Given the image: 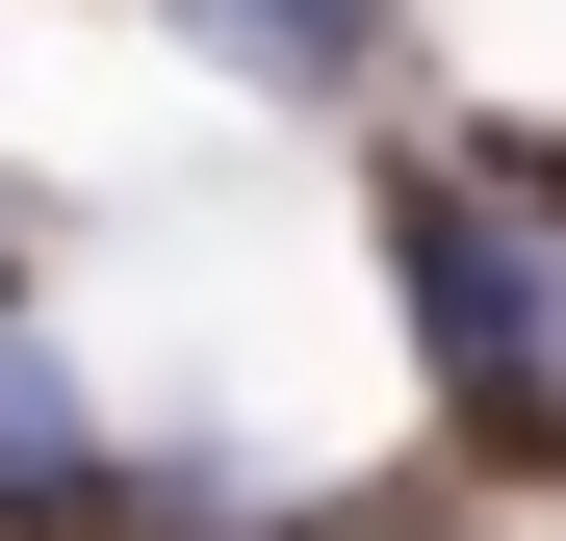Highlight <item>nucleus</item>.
Returning <instances> with one entry per match:
<instances>
[{
	"instance_id": "f257e3e1",
	"label": "nucleus",
	"mask_w": 566,
	"mask_h": 541,
	"mask_svg": "<svg viewBox=\"0 0 566 541\" xmlns=\"http://www.w3.org/2000/svg\"><path fill=\"white\" fill-rule=\"evenodd\" d=\"M207 52H283V77H335V52H360V0H207Z\"/></svg>"
}]
</instances>
